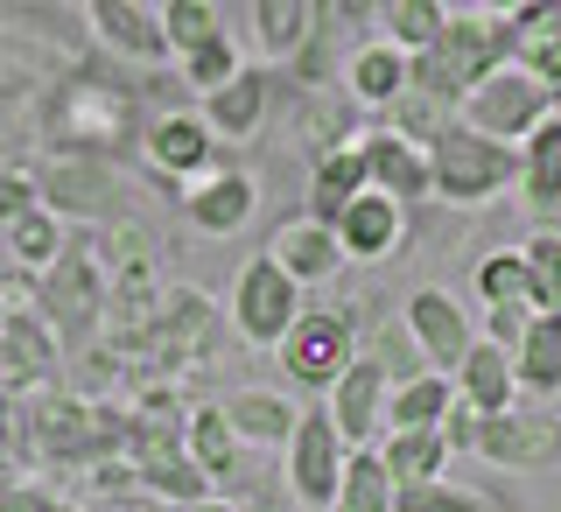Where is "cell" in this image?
Listing matches in <instances>:
<instances>
[{
  "instance_id": "cell-1",
  "label": "cell",
  "mask_w": 561,
  "mask_h": 512,
  "mask_svg": "<svg viewBox=\"0 0 561 512\" xmlns=\"http://www.w3.org/2000/svg\"><path fill=\"white\" fill-rule=\"evenodd\" d=\"M513 35H505V8H449L443 35L408 64V92L421 99H470L491 70H505Z\"/></svg>"
},
{
  "instance_id": "cell-2",
  "label": "cell",
  "mask_w": 561,
  "mask_h": 512,
  "mask_svg": "<svg viewBox=\"0 0 561 512\" xmlns=\"http://www.w3.org/2000/svg\"><path fill=\"white\" fill-rule=\"evenodd\" d=\"M127 470H134V485H148V491H169V499L204 505L210 478L190 464V421L175 414V400L162 394V386L127 414Z\"/></svg>"
},
{
  "instance_id": "cell-3",
  "label": "cell",
  "mask_w": 561,
  "mask_h": 512,
  "mask_svg": "<svg viewBox=\"0 0 561 512\" xmlns=\"http://www.w3.org/2000/svg\"><path fill=\"white\" fill-rule=\"evenodd\" d=\"M519 175V148H499L484 134H463V127H443L428 140V183L443 190L449 204H484L491 190H505Z\"/></svg>"
},
{
  "instance_id": "cell-4",
  "label": "cell",
  "mask_w": 561,
  "mask_h": 512,
  "mask_svg": "<svg viewBox=\"0 0 561 512\" xmlns=\"http://www.w3.org/2000/svg\"><path fill=\"white\" fill-rule=\"evenodd\" d=\"M548 113H554L548 84H540L534 70L505 64V70H491L478 92L463 99V134H484V140H499V148H513V140H526Z\"/></svg>"
},
{
  "instance_id": "cell-5",
  "label": "cell",
  "mask_w": 561,
  "mask_h": 512,
  "mask_svg": "<svg viewBox=\"0 0 561 512\" xmlns=\"http://www.w3.org/2000/svg\"><path fill=\"white\" fill-rule=\"evenodd\" d=\"M49 316H57V338L64 344H84L92 330L113 316V288H105V260L92 246H64L57 260H49Z\"/></svg>"
},
{
  "instance_id": "cell-6",
  "label": "cell",
  "mask_w": 561,
  "mask_h": 512,
  "mask_svg": "<svg viewBox=\"0 0 561 512\" xmlns=\"http://www.w3.org/2000/svg\"><path fill=\"white\" fill-rule=\"evenodd\" d=\"M204 338H210V295L204 288H169L162 309H154V323L140 330V338H127V351L148 359V373H183L204 351Z\"/></svg>"
},
{
  "instance_id": "cell-7",
  "label": "cell",
  "mask_w": 561,
  "mask_h": 512,
  "mask_svg": "<svg viewBox=\"0 0 561 512\" xmlns=\"http://www.w3.org/2000/svg\"><path fill=\"white\" fill-rule=\"evenodd\" d=\"M232 316H239V330L253 344H280L295 323H302V295H295V281L260 253V260H245V274L232 288Z\"/></svg>"
},
{
  "instance_id": "cell-8",
  "label": "cell",
  "mask_w": 561,
  "mask_h": 512,
  "mask_svg": "<svg viewBox=\"0 0 561 512\" xmlns=\"http://www.w3.org/2000/svg\"><path fill=\"white\" fill-rule=\"evenodd\" d=\"M280 365H288L302 386H316V394L337 386L351 373V323L337 309H330V316H302V323L280 338Z\"/></svg>"
},
{
  "instance_id": "cell-9",
  "label": "cell",
  "mask_w": 561,
  "mask_h": 512,
  "mask_svg": "<svg viewBox=\"0 0 561 512\" xmlns=\"http://www.w3.org/2000/svg\"><path fill=\"white\" fill-rule=\"evenodd\" d=\"M288 478L309 505H337L344 464H337V421H330V408H302V421L288 435Z\"/></svg>"
},
{
  "instance_id": "cell-10",
  "label": "cell",
  "mask_w": 561,
  "mask_h": 512,
  "mask_svg": "<svg viewBox=\"0 0 561 512\" xmlns=\"http://www.w3.org/2000/svg\"><path fill=\"white\" fill-rule=\"evenodd\" d=\"M470 450H484L491 464L540 470V464H554V456H561V421H540V414H478Z\"/></svg>"
},
{
  "instance_id": "cell-11",
  "label": "cell",
  "mask_w": 561,
  "mask_h": 512,
  "mask_svg": "<svg viewBox=\"0 0 561 512\" xmlns=\"http://www.w3.org/2000/svg\"><path fill=\"white\" fill-rule=\"evenodd\" d=\"M330 421H337V443L365 450L386 429V365L379 359H351V373L330 386Z\"/></svg>"
},
{
  "instance_id": "cell-12",
  "label": "cell",
  "mask_w": 561,
  "mask_h": 512,
  "mask_svg": "<svg viewBox=\"0 0 561 512\" xmlns=\"http://www.w3.org/2000/svg\"><path fill=\"white\" fill-rule=\"evenodd\" d=\"M408 330H414L421 359H428L435 373H456V365H463V351L478 344V338H470V323H463V309H456L443 288H421L414 303H408Z\"/></svg>"
},
{
  "instance_id": "cell-13",
  "label": "cell",
  "mask_w": 561,
  "mask_h": 512,
  "mask_svg": "<svg viewBox=\"0 0 561 512\" xmlns=\"http://www.w3.org/2000/svg\"><path fill=\"white\" fill-rule=\"evenodd\" d=\"M365 175H373V190L379 197H393V204H421L428 197V148H414L408 134H379V140H365Z\"/></svg>"
},
{
  "instance_id": "cell-14",
  "label": "cell",
  "mask_w": 561,
  "mask_h": 512,
  "mask_svg": "<svg viewBox=\"0 0 561 512\" xmlns=\"http://www.w3.org/2000/svg\"><path fill=\"white\" fill-rule=\"evenodd\" d=\"M57 373V330L43 316H0V386H35Z\"/></svg>"
},
{
  "instance_id": "cell-15",
  "label": "cell",
  "mask_w": 561,
  "mask_h": 512,
  "mask_svg": "<svg viewBox=\"0 0 561 512\" xmlns=\"http://www.w3.org/2000/svg\"><path fill=\"white\" fill-rule=\"evenodd\" d=\"M456 386H463V408H478V414H513V394H519V379H513V351L505 344H470L463 351V365H456Z\"/></svg>"
},
{
  "instance_id": "cell-16",
  "label": "cell",
  "mask_w": 561,
  "mask_h": 512,
  "mask_svg": "<svg viewBox=\"0 0 561 512\" xmlns=\"http://www.w3.org/2000/svg\"><path fill=\"white\" fill-rule=\"evenodd\" d=\"M267 260L280 274L295 281V288H302V281H323V274H337V260H344V246H337V232H330V225H280L274 232V246H267Z\"/></svg>"
},
{
  "instance_id": "cell-17",
  "label": "cell",
  "mask_w": 561,
  "mask_h": 512,
  "mask_svg": "<svg viewBox=\"0 0 561 512\" xmlns=\"http://www.w3.org/2000/svg\"><path fill=\"white\" fill-rule=\"evenodd\" d=\"M92 29L113 49L140 57V64L169 57V35H162V14H154V8H134V0H92Z\"/></svg>"
},
{
  "instance_id": "cell-18",
  "label": "cell",
  "mask_w": 561,
  "mask_h": 512,
  "mask_svg": "<svg viewBox=\"0 0 561 512\" xmlns=\"http://www.w3.org/2000/svg\"><path fill=\"white\" fill-rule=\"evenodd\" d=\"M330 232H337V246L351 260H373V253H386V246L400 239V204L379 197V190H365L358 204H344V218L330 225Z\"/></svg>"
},
{
  "instance_id": "cell-19",
  "label": "cell",
  "mask_w": 561,
  "mask_h": 512,
  "mask_svg": "<svg viewBox=\"0 0 561 512\" xmlns=\"http://www.w3.org/2000/svg\"><path fill=\"white\" fill-rule=\"evenodd\" d=\"M365 148H344V155H323V169H316V183H309V225H337L344 218V204H358L365 197Z\"/></svg>"
},
{
  "instance_id": "cell-20",
  "label": "cell",
  "mask_w": 561,
  "mask_h": 512,
  "mask_svg": "<svg viewBox=\"0 0 561 512\" xmlns=\"http://www.w3.org/2000/svg\"><path fill=\"white\" fill-rule=\"evenodd\" d=\"M519 183H526V204L534 211H554L561 204V113H548L519 148Z\"/></svg>"
},
{
  "instance_id": "cell-21",
  "label": "cell",
  "mask_w": 561,
  "mask_h": 512,
  "mask_svg": "<svg viewBox=\"0 0 561 512\" xmlns=\"http://www.w3.org/2000/svg\"><path fill=\"white\" fill-rule=\"evenodd\" d=\"M513 379L526 394H561V316H534L513 344Z\"/></svg>"
},
{
  "instance_id": "cell-22",
  "label": "cell",
  "mask_w": 561,
  "mask_h": 512,
  "mask_svg": "<svg viewBox=\"0 0 561 512\" xmlns=\"http://www.w3.org/2000/svg\"><path fill=\"white\" fill-rule=\"evenodd\" d=\"M379 464H386L393 485H435V470L449 464V435L443 429H400L393 443L379 450Z\"/></svg>"
},
{
  "instance_id": "cell-23",
  "label": "cell",
  "mask_w": 561,
  "mask_h": 512,
  "mask_svg": "<svg viewBox=\"0 0 561 512\" xmlns=\"http://www.w3.org/2000/svg\"><path fill=\"white\" fill-rule=\"evenodd\" d=\"M218 414H225L232 435H245V443H280V435H295V421H302V408H288L280 394H232Z\"/></svg>"
},
{
  "instance_id": "cell-24",
  "label": "cell",
  "mask_w": 561,
  "mask_h": 512,
  "mask_svg": "<svg viewBox=\"0 0 561 512\" xmlns=\"http://www.w3.org/2000/svg\"><path fill=\"white\" fill-rule=\"evenodd\" d=\"M148 155H154V169L190 175V169H204V155H210V127L190 120V113H169V120L148 127Z\"/></svg>"
},
{
  "instance_id": "cell-25",
  "label": "cell",
  "mask_w": 561,
  "mask_h": 512,
  "mask_svg": "<svg viewBox=\"0 0 561 512\" xmlns=\"http://www.w3.org/2000/svg\"><path fill=\"white\" fill-rule=\"evenodd\" d=\"M190 218H197L204 232H239V225L253 218V175H210L197 197H190Z\"/></svg>"
},
{
  "instance_id": "cell-26",
  "label": "cell",
  "mask_w": 561,
  "mask_h": 512,
  "mask_svg": "<svg viewBox=\"0 0 561 512\" xmlns=\"http://www.w3.org/2000/svg\"><path fill=\"white\" fill-rule=\"evenodd\" d=\"M260 113H267V78L260 70H239L225 92L204 99V127H225V134H253Z\"/></svg>"
},
{
  "instance_id": "cell-27",
  "label": "cell",
  "mask_w": 561,
  "mask_h": 512,
  "mask_svg": "<svg viewBox=\"0 0 561 512\" xmlns=\"http://www.w3.org/2000/svg\"><path fill=\"white\" fill-rule=\"evenodd\" d=\"M330 512H393V478L373 450L344 456V478H337V505Z\"/></svg>"
},
{
  "instance_id": "cell-28",
  "label": "cell",
  "mask_w": 561,
  "mask_h": 512,
  "mask_svg": "<svg viewBox=\"0 0 561 512\" xmlns=\"http://www.w3.org/2000/svg\"><path fill=\"white\" fill-rule=\"evenodd\" d=\"M449 421V379L443 373H428V379H408L393 394V408H386V429H443Z\"/></svg>"
},
{
  "instance_id": "cell-29",
  "label": "cell",
  "mask_w": 561,
  "mask_h": 512,
  "mask_svg": "<svg viewBox=\"0 0 561 512\" xmlns=\"http://www.w3.org/2000/svg\"><path fill=\"white\" fill-rule=\"evenodd\" d=\"M190 464H197L204 478H232V464H239V435L225 429V414H218V408L190 414Z\"/></svg>"
},
{
  "instance_id": "cell-30",
  "label": "cell",
  "mask_w": 561,
  "mask_h": 512,
  "mask_svg": "<svg viewBox=\"0 0 561 512\" xmlns=\"http://www.w3.org/2000/svg\"><path fill=\"white\" fill-rule=\"evenodd\" d=\"M351 92H358V99H400V92H408V57H400L393 43L358 49V64H351Z\"/></svg>"
},
{
  "instance_id": "cell-31",
  "label": "cell",
  "mask_w": 561,
  "mask_h": 512,
  "mask_svg": "<svg viewBox=\"0 0 561 512\" xmlns=\"http://www.w3.org/2000/svg\"><path fill=\"white\" fill-rule=\"evenodd\" d=\"M386 22V35H393V49H428L435 35H443V22H449V8H435V0H393V8L379 14Z\"/></svg>"
},
{
  "instance_id": "cell-32",
  "label": "cell",
  "mask_w": 561,
  "mask_h": 512,
  "mask_svg": "<svg viewBox=\"0 0 561 512\" xmlns=\"http://www.w3.org/2000/svg\"><path fill=\"white\" fill-rule=\"evenodd\" d=\"M162 35H169L175 57H190V49H204V43L225 35V14L210 8V0H175V8L162 14Z\"/></svg>"
},
{
  "instance_id": "cell-33",
  "label": "cell",
  "mask_w": 561,
  "mask_h": 512,
  "mask_svg": "<svg viewBox=\"0 0 561 512\" xmlns=\"http://www.w3.org/2000/svg\"><path fill=\"white\" fill-rule=\"evenodd\" d=\"M519 253H526V274H534V303H540V316H561V232L526 239Z\"/></svg>"
},
{
  "instance_id": "cell-34",
  "label": "cell",
  "mask_w": 561,
  "mask_h": 512,
  "mask_svg": "<svg viewBox=\"0 0 561 512\" xmlns=\"http://www.w3.org/2000/svg\"><path fill=\"white\" fill-rule=\"evenodd\" d=\"M253 22L267 29V49H302V43H309L302 29L316 22V8H309V0H260Z\"/></svg>"
},
{
  "instance_id": "cell-35",
  "label": "cell",
  "mask_w": 561,
  "mask_h": 512,
  "mask_svg": "<svg viewBox=\"0 0 561 512\" xmlns=\"http://www.w3.org/2000/svg\"><path fill=\"white\" fill-rule=\"evenodd\" d=\"M183 78L197 84V92L210 99V92H225V84L239 78V57H232V35H218V43H204V49H190L183 57Z\"/></svg>"
},
{
  "instance_id": "cell-36",
  "label": "cell",
  "mask_w": 561,
  "mask_h": 512,
  "mask_svg": "<svg viewBox=\"0 0 561 512\" xmlns=\"http://www.w3.org/2000/svg\"><path fill=\"white\" fill-rule=\"evenodd\" d=\"M8 246L22 260H57L64 246H57V218H49V204H35V211H22V218H8Z\"/></svg>"
},
{
  "instance_id": "cell-37",
  "label": "cell",
  "mask_w": 561,
  "mask_h": 512,
  "mask_svg": "<svg viewBox=\"0 0 561 512\" xmlns=\"http://www.w3.org/2000/svg\"><path fill=\"white\" fill-rule=\"evenodd\" d=\"M393 512H491V505L456 485H393Z\"/></svg>"
},
{
  "instance_id": "cell-38",
  "label": "cell",
  "mask_w": 561,
  "mask_h": 512,
  "mask_svg": "<svg viewBox=\"0 0 561 512\" xmlns=\"http://www.w3.org/2000/svg\"><path fill=\"white\" fill-rule=\"evenodd\" d=\"M49 197H57L64 211H105V204H113V183H105L99 169H78V175H57ZM57 204H49V211H57Z\"/></svg>"
},
{
  "instance_id": "cell-39",
  "label": "cell",
  "mask_w": 561,
  "mask_h": 512,
  "mask_svg": "<svg viewBox=\"0 0 561 512\" xmlns=\"http://www.w3.org/2000/svg\"><path fill=\"white\" fill-rule=\"evenodd\" d=\"M0 512H57V499H43L28 485H0Z\"/></svg>"
},
{
  "instance_id": "cell-40",
  "label": "cell",
  "mask_w": 561,
  "mask_h": 512,
  "mask_svg": "<svg viewBox=\"0 0 561 512\" xmlns=\"http://www.w3.org/2000/svg\"><path fill=\"white\" fill-rule=\"evenodd\" d=\"M0 450H8V400H0Z\"/></svg>"
},
{
  "instance_id": "cell-41",
  "label": "cell",
  "mask_w": 561,
  "mask_h": 512,
  "mask_svg": "<svg viewBox=\"0 0 561 512\" xmlns=\"http://www.w3.org/2000/svg\"><path fill=\"white\" fill-rule=\"evenodd\" d=\"M190 512H232V505H210V499H204V505H190Z\"/></svg>"
},
{
  "instance_id": "cell-42",
  "label": "cell",
  "mask_w": 561,
  "mask_h": 512,
  "mask_svg": "<svg viewBox=\"0 0 561 512\" xmlns=\"http://www.w3.org/2000/svg\"><path fill=\"white\" fill-rule=\"evenodd\" d=\"M57 512H78V505H57Z\"/></svg>"
},
{
  "instance_id": "cell-43",
  "label": "cell",
  "mask_w": 561,
  "mask_h": 512,
  "mask_svg": "<svg viewBox=\"0 0 561 512\" xmlns=\"http://www.w3.org/2000/svg\"><path fill=\"white\" fill-rule=\"evenodd\" d=\"M0 316H8V309H0Z\"/></svg>"
}]
</instances>
